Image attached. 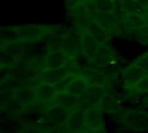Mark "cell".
<instances>
[{
	"instance_id": "1",
	"label": "cell",
	"mask_w": 148,
	"mask_h": 133,
	"mask_svg": "<svg viewBox=\"0 0 148 133\" xmlns=\"http://www.w3.org/2000/svg\"><path fill=\"white\" fill-rule=\"evenodd\" d=\"M22 40L25 43L39 42L44 39L56 35L62 29L59 25H49V24H22L16 26Z\"/></svg>"
},
{
	"instance_id": "2",
	"label": "cell",
	"mask_w": 148,
	"mask_h": 133,
	"mask_svg": "<svg viewBox=\"0 0 148 133\" xmlns=\"http://www.w3.org/2000/svg\"><path fill=\"white\" fill-rule=\"evenodd\" d=\"M118 120L127 130L134 132H148V111L146 108H131L121 111Z\"/></svg>"
},
{
	"instance_id": "3",
	"label": "cell",
	"mask_w": 148,
	"mask_h": 133,
	"mask_svg": "<svg viewBox=\"0 0 148 133\" xmlns=\"http://www.w3.org/2000/svg\"><path fill=\"white\" fill-rule=\"evenodd\" d=\"M70 113V111L54 103L46 106L44 112L46 125L49 129L63 130L66 126Z\"/></svg>"
},
{
	"instance_id": "4",
	"label": "cell",
	"mask_w": 148,
	"mask_h": 133,
	"mask_svg": "<svg viewBox=\"0 0 148 133\" xmlns=\"http://www.w3.org/2000/svg\"><path fill=\"white\" fill-rule=\"evenodd\" d=\"M118 61L116 52L108 43L101 44L95 56L92 60V66L101 69H108L113 68Z\"/></svg>"
},
{
	"instance_id": "5",
	"label": "cell",
	"mask_w": 148,
	"mask_h": 133,
	"mask_svg": "<svg viewBox=\"0 0 148 133\" xmlns=\"http://www.w3.org/2000/svg\"><path fill=\"white\" fill-rule=\"evenodd\" d=\"M11 97L24 108L29 110L38 104L35 85L26 83L11 93Z\"/></svg>"
},
{
	"instance_id": "6",
	"label": "cell",
	"mask_w": 148,
	"mask_h": 133,
	"mask_svg": "<svg viewBox=\"0 0 148 133\" xmlns=\"http://www.w3.org/2000/svg\"><path fill=\"white\" fill-rule=\"evenodd\" d=\"M81 74L86 79L90 87L108 89L111 86L112 77L108 75L106 71L96 68L93 66L86 69Z\"/></svg>"
},
{
	"instance_id": "7",
	"label": "cell",
	"mask_w": 148,
	"mask_h": 133,
	"mask_svg": "<svg viewBox=\"0 0 148 133\" xmlns=\"http://www.w3.org/2000/svg\"><path fill=\"white\" fill-rule=\"evenodd\" d=\"M69 60V55L63 49L48 50L42 58V69H56L65 68Z\"/></svg>"
},
{
	"instance_id": "8",
	"label": "cell",
	"mask_w": 148,
	"mask_h": 133,
	"mask_svg": "<svg viewBox=\"0 0 148 133\" xmlns=\"http://www.w3.org/2000/svg\"><path fill=\"white\" fill-rule=\"evenodd\" d=\"M147 75H148L147 71L135 64L134 61L121 72V79L126 89L135 85Z\"/></svg>"
},
{
	"instance_id": "9",
	"label": "cell",
	"mask_w": 148,
	"mask_h": 133,
	"mask_svg": "<svg viewBox=\"0 0 148 133\" xmlns=\"http://www.w3.org/2000/svg\"><path fill=\"white\" fill-rule=\"evenodd\" d=\"M105 128L104 112L99 107H92L86 111V131L85 132H94Z\"/></svg>"
},
{
	"instance_id": "10",
	"label": "cell",
	"mask_w": 148,
	"mask_h": 133,
	"mask_svg": "<svg viewBox=\"0 0 148 133\" xmlns=\"http://www.w3.org/2000/svg\"><path fill=\"white\" fill-rule=\"evenodd\" d=\"M62 49L74 58L81 52V32L69 30L62 33Z\"/></svg>"
},
{
	"instance_id": "11",
	"label": "cell",
	"mask_w": 148,
	"mask_h": 133,
	"mask_svg": "<svg viewBox=\"0 0 148 133\" xmlns=\"http://www.w3.org/2000/svg\"><path fill=\"white\" fill-rule=\"evenodd\" d=\"M64 130L68 133H83L86 131V111L78 108L72 111Z\"/></svg>"
},
{
	"instance_id": "12",
	"label": "cell",
	"mask_w": 148,
	"mask_h": 133,
	"mask_svg": "<svg viewBox=\"0 0 148 133\" xmlns=\"http://www.w3.org/2000/svg\"><path fill=\"white\" fill-rule=\"evenodd\" d=\"M108 89L106 88H97V87H90L87 93L80 98V107L85 111L99 106L101 100L103 99L104 95L107 93Z\"/></svg>"
},
{
	"instance_id": "13",
	"label": "cell",
	"mask_w": 148,
	"mask_h": 133,
	"mask_svg": "<svg viewBox=\"0 0 148 133\" xmlns=\"http://www.w3.org/2000/svg\"><path fill=\"white\" fill-rule=\"evenodd\" d=\"M69 74H70V73L66 68H56V69H42L38 76L37 83L42 82L56 87Z\"/></svg>"
},
{
	"instance_id": "14",
	"label": "cell",
	"mask_w": 148,
	"mask_h": 133,
	"mask_svg": "<svg viewBox=\"0 0 148 133\" xmlns=\"http://www.w3.org/2000/svg\"><path fill=\"white\" fill-rule=\"evenodd\" d=\"M121 105L122 101L121 97L108 89V92L101 100L99 107L104 112V113L118 115L122 111Z\"/></svg>"
},
{
	"instance_id": "15",
	"label": "cell",
	"mask_w": 148,
	"mask_h": 133,
	"mask_svg": "<svg viewBox=\"0 0 148 133\" xmlns=\"http://www.w3.org/2000/svg\"><path fill=\"white\" fill-rule=\"evenodd\" d=\"M75 24L77 26L79 31L88 29V24L91 22V16L88 11V6L85 3H82L70 10Z\"/></svg>"
},
{
	"instance_id": "16",
	"label": "cell",
	"mask_w": 148,
	"mask_h": 133,
	"mask_svg": "<svg viewBox=\"0 0 148 133\" xmlns=\"http://www.w3.org/2000/svg\"><path fill=\"white\" fill-rule=\"evenodd\" d=\"M38 104L42 106H49L53 103L58 89L56 86L49 85L47 83L38 82L35 85Z\"/></svg>"
},
{
	"instance_id": "17",
	"label": "cell",
	"mask_w": 148,
	"mask_h": 133,
	"mask_svg": "<svg viewBox=\"0 0 148 133\" xmlns=\"http://www.w3.org/2000/svg\"><path fill=\"white\" fill-rule=\"evenodd\" d=\"M91 20L95 21L110 34L116 33L120 23V20L114 13H101L96 11L91 15Z\"/></svg>"
},
{
	"instance_id": "18",
	"label": "cell",
	"mask_w": 148,
	"mask_h": 133,
	"mask_svg": "<svg viewBox=\"0 0 148 133\" xmlns=\"http://www.w3.org/2000/svg\"><path fill=\"white\" fill-rule=\"evenodd\" d=\"M101 44L92 36V35L88 31H81V51L82 53L88 58L91 62L95 56Z\"/></svg>"
},
{
	"instance_id": "19",
	"label": "cell",
	"mask_w": 148,
	"mask_h": 133,
	"mask_svg": "<svg viewBox=\"0 0 148 133\" xmlns=\"http://www.w3.org/2000/svg\"><path fill=\"white\" fill-rule=\"evenodd\" d=\"M53 103L72 112L80 107V98L67 90H61L56 93Z\"/></svg>"
},
{
	"instance_id": "20",
	"label": "cell",
	"mask_w": 148,
	"mask_h": 133,
	"mask_svg": "<svg viewBox=\"0 0 148 133\" xmlns=\"http://www.w3.org/2000/svg\"><path fill=\"white\" fill-rule=\"evenodd\" d=\"M89 88L90 86L88 85V81L83 77V75L78 74H75V76L69 82V86L67 87L66 90L71 93L72 94H74L75 96L78 98H82L87 93Z\"/></svg>"
},
{
	"instance_id": "21",
	"label": "cell",
	"mask_w": 148,
	"mask_h": 133,
	"mask_svg": "<svg viewBox=\"0 0 148 133\" xmlns=\"http://www.w3.org/2000/svg\"><path fill=\"white\" fill-rule=\"evenodd\" d=\"M121 22L128 31L142 28L148 24L146 16L140 14H127Z\"/></svg>"
},
{
	"instance_id": "22",
	"label": "cell",
	"mask_w": 148,
	"mask_h": 133,
	"mask_svg": "<svg viewBox=\"0 0 148 133\" xmlns=\"http://www.w3.org/2000/svg\"><path fill=\"white\" fill-rule=\"evenodd\" d=\"M1 44H10L23 42L16 26H2L0 29Z\"/></svg>"
},
{
	"instance_id": "23",
	"label": "cell",
	"mask_w": 148,
	"mask_h": 133,
	"mask_svg": "<svg viewBox=\"0 0 148 133\" xmlns=\"http://www.w3.org/2000/svg\"><path fill=\"white\" fill-rule=\"evenodd\" d=\"M87 30L100 44L108 43L111 37V34L94 20H91Z\"/></svg>"
},
{
	"instance_id": "24",
	"label": "cell",
	"mask_w": 148,
	"mask_h": 133,
	"mask_svg": "<svg viewBox=\"0 0 148 133\" xmlns=\"http://www.w3.org/2000/svg\"><path fill=\"white\" fill-rule=\"evenodd\" d=\"M25 44L26 43L23 42H14V43H10V44H1V50L7 52L8 54L21 60L24 53Z\"/></svg>"
},
{
	"instance_id": "25",
	"label": "cell",
	"mask_w": 148,
	"mask_h": 133,
	"mask_svg": "<svg viewBox=\"0 0 148 133\" xmlns=\"http://www.w3.org/2000/svg\"><path fill=\"white\" fill-rule=\"evenodd\" d=\"M92 3L101 13H114L116 8V0H94Z\"/></svg>"
},
{
	"instance_id": "26",
	"label": "cell",
	"mask_w": 148,
	"mask_h": 133,
	"mask_svg": "<svg viewBox=\"0 0 148 133\" xmlns=\"http://www.w3.org/2000/svg\"><path fill=\"white\" fill-rule=\"evenodd\" d=\"M129 94L132 95H143L148 94V75L141 79L135 85L126 89Z\"/></svg>"
},
{
	"instance_id": "27",
	"label": "cell",
	"mask_w": 148,
	"mask_h": 133,
	"mask_svg": "<svg viewBox=\"0 0 148 133\" xmlns=\"http://www.w3.org/2000/svg\"><path fill=\"white\" fill-rule=\"evenodd\" d=\"M18 133H49V128L42 123H29L23 126Z\"/></svg>"
},
{
	"instance_id": "28",
	"label": "cell",
	"mask_w": 148,
	"mask_h": 133,
	"mask_svg": "<svg viewBox=\"0 0 148 133\" xmlns=\"http://www.w3.org/2000/svg\"><path fill=\"white\" fill-rule=\"evenodd\" d=\"M128 35H131L140 43L148 44V24L142 28L130 30Z\"/></svg>"
},
{
	"instance_id": "29",
	"label": "cell",
	"mask_w": 148,
	"mask_h": 133,
	"mask_svg": "<svg viewBox=\"0 0 148 133\" xmlns=\"http://www.w3.org/2000/svg\"><path fill=\"white\" fill-rule=\"evenodd\" d=\"M134 62L148 72V51L139 56Z\"/></svg>"
},
{
	"instance_id": "30",
	"label": "cell",
	"mask_w": 148,
	"mask_h": 133,
	"mask_svg": "<svg viewBox=\"0 0 148 133\" xmlns=\"http://www.w3.org/2000/svg\"><path fill=\"white\" fill-rule=\"evenodd\" d=\"M65 2H66V5H67V7H68V9H69V11L71 10H73L78 4L83 3L82 0H65Z\"/></svg>"
},
{
	"instance_id": "31",
	"label": "cell",
	"mask_w": 148,
	"mask_h": 133,
	"mask_svg": "<svg viewBox=\"0 0 148 133\" xmlns=\"http://www.w3.org/2000/svg\"><path fill=\"white\" fill-rule=\"evenodd\" d=\"M141 104H142V106L146 109H148V94H147L141 100Z\"/></svg>"
},
{
	"instance_id": "32",
	"label": "cell",
	"mask_w": 148,
	"mask_h": 133,
	"mask_svg": "<svg viewBox=\"0 0 148 133\" xmlns=\"http://www.w3.org/2000/svg\"><path fill=\"white\" fill-rule=\"evenodd\" d=\"M144 16H146V18L147 19V21H148V4H147V5H146L145 11H144Z\"/></svg>"
},
{
	"instance_id": "33",
	"label": "cell",
	"mask_w": 148,
	"mask_h": 133,
	"mask_svg": "<svg viewBox=\"0 0 148 133\" xmlns=\"http://www.w3.org/2000/svg\"><path fill=\"white\" fill-rule=\"evenodd\" d=\"M83 133H108L106 129L101 130V131H97V132H83Z\"/></svg>"
},
{
	"instance_id": "34",
	"label": "cell",
	"mask_w": 148,
	"mask_h": 133,
	"mask_svg": "<svg viewBox=\"0 0 148 133\" xmlns=\"http://www.w3.org/2000/svg\"><path fill=\"white\" fill-rule=\"evenodd\" d=\"M82 2H83V3H89L94 2V0H82Z\"/></svg>"
},
{
	"instance_id": "35",
	"label": "cell",
	"mask_w": 148,
	"mask_h": 133,
	"mask_svg": "<svg viewBox=\"0 0 148 133\" xmlns=\"http://www.w3.org/2000/svg\"><path fill=\"white\" fill-rule=\"evenodd\" d=\"M121 2H131V1H136V0H118Z\"/></svg>"
},
{
	"instance_id": "36",
	"label": "cell",
	"mask_w": 148,
	"mask_h": 133,
	"mask_svg": "<svg viewBox=\"0 0 148 133\" xmlns=\"http://www.w3.org/2000/svg\"><path fill=\"white\" fill-rule=\"evenodd\" d=\"M147 4H148V0H147Z\"/></svg>"
}]
</instances>
